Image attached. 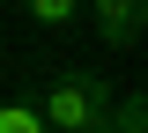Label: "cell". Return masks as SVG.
<instances>
[{"label":"cell","instance_id":"cell-1","mask_svg":"<svg viewBox=\"0 0 148 133\" xmlns=\"http://www.w3.org/2000/svg\"><path fill=\"white\" fill-rule=\"evenodd\" d=\"M37 111L52 133H119V89L104 74H59L37 96Z\"/></svg>","mask_w":148,"mask_h":133},{"label":"cell","instance_id":"cell-3","mask_svg":"<svg viewBox=\"0 0 148 133\" xmlns=\"http://www.w3.org/2000/svg\"><path fill=\"white\" fill-rule=\"evenodd\" d=\"M22 15H30L37 30H67V22L82 15V0H22Z\"/></svg>","mask_w":148,"mask_h":133},{"label":"cell","instance_id":"cell-5","mask_svg":"<svg viewBox=\"0 0 148 133\" xmlns=\"http://www.w3.org/2000/svg\"><path fill=\"white\" fill-rule=\"evenodd\" d=\"M119 133H148V89L119 96Z\"/></svg>","mask_w":148,"mask_h":133},{"label":"cell","instance_id":"cell-2","mask_svg":"<svg viewBox=\"0 0 148 133\" xmlns=\"http://www.w3.org/2000/svg\"><path fill=\"white\" fill-rule=\"evenodd\" d=\"M89 22H96V37H104L111 52H126L148 30V0H89Z\"/></svg>","mask_w":148,"mask_h":133},{"label":"cell","instance_id":"cell-4","mask_svg":"<svg viewBox=\"0 0 148 133\" xmlns=\"http://www.w3.org/2000/svg\"><path fill=\"white\" fill-rule=\"evenodd\" d=\"M0 133H52L37 104H0Z\"/></svg>","mask_w":148,"mask_h":133}]
</instances>
